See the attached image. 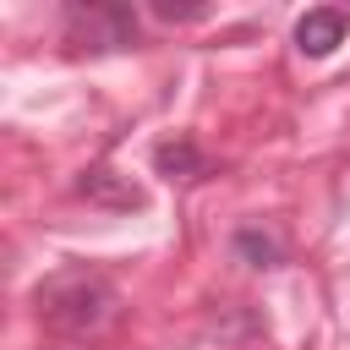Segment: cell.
<instances>
[{
    "label": "cell",
    "mask_w": 350,
    "mask_h": 350,
    "mask_svg": "<svg viewBox=\"0 0 350 350\" xmlns=\"http://www.w3.org/2000/svg\"><path fill=\"white\" fill-rule=\"evenodd\" d=\"M33 312L60 339H104L120 317V295L93 268H60L33 290Z\"/></svg>",
    "instance_id": "cell-1"
},
{
    "label": "cell",
    "mask_w": 350,
    "mask_h": 350,
    "mask_svg": "<svg viewBox=\"0 0 350 350\" xmlns=\"http://www.w3.org/2000/svg\"><path fill=\"white\" fill-rule=\"evenodd\" d=\"M153 170H159L164 180H202V175H208V159L197 153L191 137H175V142H159V148H153Z\"/></svg>",
    "instance_id": "cell-5"
},
{
    "label": "cell",
    "mask_w": 350,
    "mask_h": 350,
    "mask_svg": "<svg viewBox=\"0 0 350 350\" xmlns=\"http://www.w3.org/2000/svg\"><path fill=\"white\" fill-rule=\"evenodd\" d=\"M66 27L88 49H120V44L137 38V22H131L126 5H71L66 11Z\"/></svg>",
    "instance_id": "cell-2"
},
{
    "label": "cell",
    "mask_w": 350,
    "mask_h": 350,
    "mask_svg": "<svg viewBox=\"0 0 350 350\" xmlns=\"http://www.w3.org/2000/svg\"><path fill=\"white\" fill-rule=\"evenodd\" d=\"M235 252H241L252 268H273V262H279V241L262 235V230H241V235H235Z\"/></svg>",
    "instance_id": "cell-6"
},
{
    "label": "cell",
    "mask_w": 350,
    "mask_h": 350,
    "mask_svg": "<svg viewBox=\"0 0 350 350\" xmlns=\"http://www.w3.org/2000/svg\"><path fill=\"white\" fill-rule=\"evenodd\" d=\"M345 27H350L345 5H312L295 22V44H301V55H334V44L345 38Z\"/></svg>",
    "instance_id": "cell-3"
},
{
    "label": "cell",
    "mask_w": 350,
    "mask_h": 350,
    "mask_svg": "<svg viewBox=\"0 0 350 350\" xmlns=\"http://www.w3.org/2000/svg\"><path fill=\"white\" fill-rule=\"evenodd\" d=\"M77 191L88 197V202H104V208H142V186H131V175H120V170H88L82 180H77Z\"/></svg>",
    "instance_id": "cell-4"
}]
</instances>
